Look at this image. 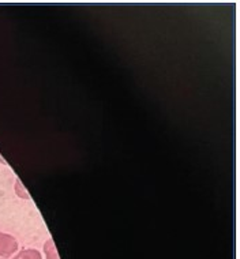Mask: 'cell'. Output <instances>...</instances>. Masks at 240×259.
Listing matches in <instances>:
<instances>
[{
	"label": "cell",
	"mask_w": 240,
	"mask_h": 259,
	"mask_svg": "<svg viewBox=\"0 0 240 259\" xmlns=\"http://www.w3.org/2000/svg\"><path fill=\"white\" fill-rule=\"evenodd\" d=\"M18 250V241L9 233L0 232V256L9 258Z\"/></svg>",
	"instance_id": "6da1fadb"
},
{
	"label": "cell",
	"mask_w": 240,
	"mask_h": 259,
	"mask_svg": "<svg viewBox=\"0 0 240 259\" xmlns=\"http://www.w3.org/2000/svg\"><path fill=\"white\" fill-rule=\"evenodd\" d=\"M13 259H43V255L40 251L34 250V248H26L15 255Z\"/></svg>",
	"instance_id": "7a4b0ae2"
},
{
	"label": "cell",
	"mask_w": 240,
	"mask_h": 259,
	"mask_svg": "<svg viewBox=\"0 0 240 259\" xmlns=\"http://www.w3.org/2000/svg\"><path fill=\"white\" fill-rule=\"evenodd\" d=\"M45 255H47V259H59L58 250H56V246L52 239H49L47 243L44 244Z\"/></svg>",
	"instance_id": "3957f363"
},
{
	"label": "cell",
	"mask_w": 240,
	"mask_h": 259,
	"mask_svg": "<svg viewBox=\"0 0 240 259\" xmlns=\"http://www.w3.org/2000/svg\"><path fill=\"white\" fill-rule=\"evenodd\" d=\"M15 192H17V195H18L19 198H23V199H29V198H30L29 192L26 191V188L23 187L19 179H17V182H15Z\"/></svg>",
	"instance_id": "277c9868"
}]
</instances>
